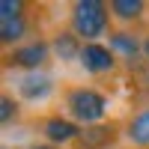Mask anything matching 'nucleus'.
<instances>
[{
	"label": "nucleus",
	"instance_id": "f257e3e1",
	"mask_svg": "<svg viewBox=\"0 0 149 149\" xmlns=\"http://www.w3.org/2000/svg\"><path fill=\"white\" fill-rule=\"evenodd\" d=\"M107 30V6L102 0H78L72 6V33L78 39H98Z\"/></svg>",
	"mask_w": 149,
	"mask_h": 149
},
{
	"label": "nucleus",
	"instance_id": "f03ea898",
	"mask_svg": "<svg viewBox=\"0 0 149 149\" xmlns=\"http://www.w3.org/2000/svg\"><path fill=\"white\" fill-rule=\"evenodd\" d=\"M69 113L74 122H84V125H95L98 119L107 113V98L98 90H72L69 93Z\"/></svg>",
	"mask_w": 149,
	"mask_h": 149
},
{
	"label": "nucleus",
	"instance_id": "7ed1b4c3",
	"mask_svg": "<svg viewBox=\"0 0 149 149\" xmlns=\"http://www.w3.org/2000/svg\"><path fill=\"white\" fill-rule=\"evenodd\" d=\"M48 48L42 39H36V42H27V45H18V48H12L9 51V57H6V63L9 66H18V69H30V72H36L45 60H48Z\"/></svg>",
	"mask_w": 149,
	"mask_h": 149
},
{
	"label": "nucleus",
	"instance_id": "20e7f679",
	"mask_svg": "<svg viewBox=\"0 0 149 149\" xmlns=\"http://www.w3.org/2000/svg\"><path fill=\"white\" fill-rule=\"evenodd\" d=\"M81 66L86 72H93V74H102V72H110L113 69V51L104 45H98V42H86L81 48Z\"/></svg>",
	"mask_w": 149,
	"mask_h": 149
},
{
	"label": "nucleus",
	"instance_id": "39448f33",
	"mask_svg": "<svg viewBox=\"0 0 149 149\" xmlns=\"http://www.w3.org/2000/svg\"><path fill=\"white\" fill-rule=\"evenodd\" d=\"M45 137H48V143H69V140L81 137V128H78V122H72V119L51 116L45 122Z\"/></svg>",
	"mask_w": 149,
	"mask_h": 149
},
{
	"label": "nucleus",
	"instance_id": "423d86ee",
	"mask_svg": "<svg viewBox=\"0 0 149 149\" xmlns=\"http://www.w3.org/2000/svg\"><path fill=\"white\" fill-rule=\"evenodd\" d=\"M48 93H51V81H48L45 74H39V72H30V74H24L18 81V95L21 98L39 102V98H45Z\"/></svg>",
	"mask_w": 149,
	"mask_h": 149
},
{
	"label": "nucleus",
	"instance_id": "0eeeda50",
	"mask_svg": "<svg viewBox=\"0 0 149 149\" xmlns=\"http://www.w3.org/2000/svg\"><path fill=\"white\" fill-rule=\"evenodd\" d=\"M125 137L134 143V146H143L149 149V107H143L140 113H134L125 125Z\"/></svg>",
	"mask_w": 149,
	"mask_h": 149
},
{
	"label": "nucleus",
	"instance_id": "6e6552de",
	"mask_svg": "<svg viewBox=\"0 0 149 149\" xmlns=\"http://www.w3.org/2000/svg\"><path fill=\"white\" fill-rule=\"evenodd\" d=\"M24 33H27V18L24 15H0V39H3V45L18 48V39H24Z\"/></svg>",
	"mask_w": 149,
	"mask_h": 149
},
{
	"label": "nucleus",
	"instance_id": "1a4fd4ad",
	"mask_svg": "<svg viewBox=\"0 0 149 149\" xmlns=\"http://www.w3.org/2000/svg\"><path fill=\"white\" fill-rule=\"evenodd\" d=\"M110 51L122 54L125 60H137V54H143V42H137L131 33H110Z\"/></svg>",
	"mask_w": 149,
	"mask_h": 149
},
{
	"label": "nucleus",
	"instance_id": "9d476101",
	"mask_svg": "<svg viewBox=\"0 0 149 149\" xmlns=\"http://www.w3.org/2000/svg\"><path fill=\"white\" fill-rule=\"evenodd\" d=\"M110 140H113V128H107V125L86 128L81 137H78V143H81L84 149H102V146H107Z\"/></svg>",
	"mask_w": 149,
	"mask_h": 149
},
{
	"label": "nucleus",
	"instance_id": "9b49d317",
	"mask_svg": "<svg viewBox=\"0 0 149 149\" xmlns=\"http://www.w3.org/2000/svg\"><path fill=\"white\" fill-rule=\"evenodd\" d=\"M81 48L84 45H78V36H74V33H60L54 39V51H57V57H63V60L81 57Z\"/></svg>",
	"mask_w": 149,
	"mask_h": 149
},
{
	"label": "nucleus",
	"instance_id": "f8f14e48",
	"mask_svg": "<svg viewBox=\"0 0 149 149\" xmlns=\"http://www.w3.org/2000/svg\"><path fill=\"white\" fill-rule=\"evenodd\" d=\"M110 12H113L119 21H134V18H140L143 3L140 0H113V3H110Z\"/></svg>",
	"mask_w": 149,
	"mask_h": 149
},
{
	"label": "nucleus",
	"instance_id": "ddd939ff",
	"mask_svg": "<svg viewBox=\"0 0 149 149\" xmlns=\"http://www.w3.org/2000/svg\"><path fill=\"white\" fill-rule=\"evenodd\" d=\"M12 116H18V102L12 95H3V102H0V119L12 122Z\"/></svg>",
	"mask_w": 149,
	"mask_h": 149
},
{
	"label": "nucleus",
	"instance_id": "4468645a",
	"mask_svg": "<svg viewBox=\"0 0 149 149\" xmlns=\"http://www.w3.org/2000/svg\"><path fill=\"white\" fill-rule=\"evenodd\" d=\"M21 9L18 0H0V15H21Z\"/></svg>",
	"mask_w": 149,
	"mask_h": 149
},
{
	"label": "nucleus",
	"instance_id": "2eb2a0df",
	"mask_svg": "<svg viewBox=\"0 0 149 149\" xmlns=\"http://www.w3.org/2000/svg\"><path fill=\"white\" fill-rule=\"evenodd\" d=\"M143 57L149 60V36H146V39H143Z\"/></svg>",
	"mask_w": 149,
	"mask_h": 149
},
{
	"label": "nucleus",
	"instance_id": "dca6fc26",
	"mask_svg": "<svg viewBox=\"0 0 149 149\" xmlns=\"http://www.w3.org/2000/svg\"><path fill=\"white\" fill-rule=\"evenodd\" d=\"M30 149H51V146H30Z\"/></svg>",
	"mask_w": 149,
	"mask_h": 149
}]
</instances>
